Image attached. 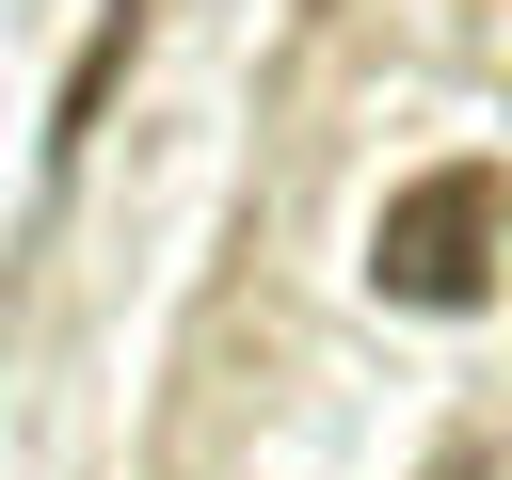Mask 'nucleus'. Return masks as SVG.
<instances>
[{
    "label": "nucleus",
    "instance_id": "f257e3e1",
    "mask_svg": "<svg viewBox=\"0 0 512 480\" xmlns=\"http://www.w3.org/2000/svg\"><path fill=\"white\" fill-rule=\"evenodd\" d=\"M496 256H512V176H496V160H432V176H400L384 224H368V288H384V304H432V320H464V304L496 288Z\"/></svg>",
    "mask_w": 512,
    "mask_h": 480
},
{
    "label": "nucleus",
    "instance_id": "f03ea898",
    "mask_svg": "<svg viewBox=\"0 0 512 480\" xmlns=\"http://www.w3.org/2000/svg\"><path fill=\"white\" fill-rule=\"evenodd\" d=\"M128 48H144V0H112L96 16V48H80V80H64V112H48V176L96 144V112H112V80H128Z\"/></svg>",
    "mask_w": 512,
    "mask_h": 480
}]
</instances>
